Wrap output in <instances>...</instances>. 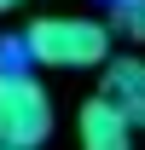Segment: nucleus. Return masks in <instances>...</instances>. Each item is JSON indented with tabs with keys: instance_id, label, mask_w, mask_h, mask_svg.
I'll return each mask as SVG.
<instances>
[{
	"instance_id": "obj_1",
	"label": "nucleus",
	"mask_w": 145,
	"mask_h": 150,
	"mask_svg": "<svg viewBox=\"0 0 145 150\" xmlns=\"http://www.w3.org/2000/svg\"><path fill=\"white\" fill-rule=\"evenodd\" d=\"M110 52H116V35L99 18L52 12V18H35L23 29V58L47 64V69H99Z\"/></svg>"
},
{
	"instance_id": "obj_2",
	"label": "nucleus",
	"mask_w": 145,
	"mask_h": 150,
	"mask_svg": "<svg viewBox=\"0 0 145 150\" xmlns=\"http://www.w3.org/2000/svg\"><path fill=\"white\" fill-rule=\"evenodd\" d=\"M52 139V93L23 69H0V144L41 150Z\"/></svg>"
},
{
	"instance_id": "obj_3",
	"label": "nucleus",
	"mask_w": 145,
	"mask_h": 150,
	"mask_svg": "<svg viewBox=\"0 0 145 150\" xmlns=\"http://www.w3.org/2000/svg\"><path fill=\"white\" fill-rule=\"evenodd\" d=\"M99 69H105L99 98H110V104L128 115V127H134V133H145V52H128V58H116V52H110Z\"/></svg>"
},
{
	"instance_id": "obj_4",
	"label": "nucleus",
	"mask_w": 145,
	"mask_h": 150,
	"mask_svg": "<svg viewBox=\"0 0 145 150\" xmlns=\"http://www.w3.org/2000/svg\"><path fill=\"white\" fill-rule=\"evenodd\" d=\"M75 144L81 150H134V127H128V115L110 104V98L93 93L75 115Z\"/></svg>"
},
{
	"instance_id": "obj_5",
	"label": "nucleus",
	"mask_w": 145,
	"mask_h": 150,
	"mask_svg": "<svg viewBox=\"0 0 145 150\" xmlns=\"http://www.w3.org/2000/svg\"><path fill=\"white\" fill-rule=\"evenodd\" d=\"M110 35L134 40L145 52V0H110Z\"/></svg>"
},
{
	"instance_id": "obj_6",
	"label": "nucleus",
	"mask_w": 145,
	"mask_h": 150,
	"mask_svg": "<svg viewBox=\"0 0 145 150\" xmlns=\"http://www.w3.org/2000/svg\"><path fill=\"white\" fill-rule=\"evenodd\" d=\"M12 6H23V0H0V12H12Z\"/></svg>"
},
{
	"instance_id": "obj_7",
	"label": "nucleus",
	"mask_w": 145,
	"mask_h": 150,
	"mask_svg": "<svg viewBox=\"0 0 145 150\" xmlns=\"http://www.w3.org/2000/svg\"><path fill=\"white\" fill-rule=\"evenodd\" d=\"M0 150H12V144H0Z\"/></svg>"
}]
</instances>
